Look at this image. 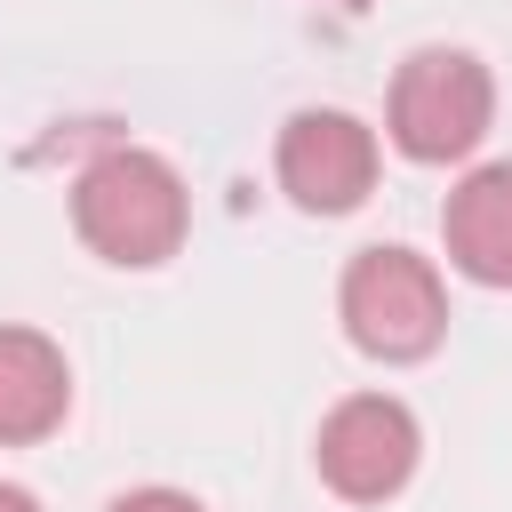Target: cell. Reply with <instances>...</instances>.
<instances>
[{
	"label": "cell",
	"mask_w": 512,
	"mask_h": 512,
	"mask_svg": "<svg viewBox=\"0 0 512 512\" xmlns=\"http://www.w3.org/2000/svg\"><path fill=\"white\" fill-rule=\"evenodd\" d=\"M336 312H344V336L400 368V360H424L440 352L448 336V296H440V272L416 256V248H360L344 264V288H336Z\"/></svg>",
	"instance_id": "cell-2"
},
{
	"label": "cell",
	"mask_w": 512,
	"mask_h": 512,
	"mask_svg": "<svg viewBox=\"0 0 512 512\" xmlns=\"http://www.w3.org/2000/svg\"><path fill=\"white\" fill-rule=\"evenodd\" d=\"M104 512H208V504L184 496V488H128V496H112Z\"/></svg>",
	"instance_id": "cell-8"
},
{
	"label": "cell",
	"mask_w": 512,
	"mask_h": 512,
	"mask_svg": "<svg viewBox=\"0 0 512 512\" xmlns=\"http://www.w3.org/2000/svg\"><path fill=\"white\" fill-rule=\"evenodd\" d=\"M72 408V368L40 328H0V448L48 440Z\"/></svg>",
	"instance_id": "cell-7"
},
{
	"label": "cell",
	"mask_w": 512,
	"mask_h": 512,
	"mask_svg": "<svg viewBox=\"0 0 512 512\" xmlns=\"http://www.w3.org/2000/svg\"><path fill=\"white\" fill-rule=\"evenodd\" d=\"M416 456H424V432H416L408 400H392V392H352V400H336L328 424H320V440H312V464H320V480H328L344 504H384V496H400L408 472H416Z\"/></svg>",
	"instance_id": "cell-4"
},
{
	"label": "cell",
	"mask_w": 512,
	"mask_h": 512,
	"mask_svg": "<svg viewBox=\"0 0 512 512\" xmlns=\"http://www.w3.org/2000/svg\"><path fill=\"white\" fill-rule=\"evenodd\" d=\"M496 120V80L472 48H416L400 72H392V104H384V128L408 160L440 168V160H464Z\"/></svg>",
	"instance_id": "cell-3"
},
{
	"label": "cell",
	"mask_w": 512,
	"mask_h": 512,
	"mask_svg": "<svg viewBox=\"0 0 512 512\" xmlns=\"http://www.w3.org/2000/svg\"><path fill=\"white\" fill-rule=\"evenodd\" d=\"M272 168H280V192H288L304 216H344V208H360L368 184H376V128L352 120V112H336V104H304V112H288V128H280Z\"/></svg>",
	"instance_id": "cell-5"
},
{
	"label": "cell",
	"mask_w": 512,
	"mask_h": 512,
	"mask_svg": "<svg viewBox=\"0 0 512 512\" xmlns=\"http://www.w3.org/2000/svg\"><path fill=\"white\" fill-rule=\"evenodd\" d=\"M440 240H448V264L480 288H512V160H488L472 168L448 208H440Z\"/></svg>",
	"instance_id": "cell-6"
},
{
	"label": "cell",
	"mask_w": 512,
	"mask_h": 512,
	"mask_svg": "<svg viewBox=\"0 0 512 512\" xmlns=\"http://www.w3.org/2000/svg\"><path fill=\"white\" fill-rule=\"evenodd\" d=\"M184 224H192L184 176L144 144H112L72 176V232L104 264H128V272L168 264L184 248Z\"/></svg>",
	"instance_id": "cell-1"
},
{
	"label": "cell",
	"mask_w": 512,
	"mask_h": 512,
	"mask_svg": "<svg viewBox=\"0 0 512 512\" xmlns=\"http://www.w3.org/2000/svg\"><path fill=\"white\" fill-rule=\"evenodd\" d=\"M336 8H368V0H336Z\"/></svg>",
	"instance_id": "cell-10"
},
{
	"label": "cell",
	"mask_w": 512,
	"mask_h": 512,
	"mask_svg": "<svg viewBox=\"0 0 512 512\" xmlns=\"http://www.w3.org/2000/svg\"><path fill=\"white\" fill-rule=\"evenodd\" d=\"M0 512H40V504H32V488H16V480H0Z\"/></svg>",
	"instance_id": "cell-9"
}]
</instances>
